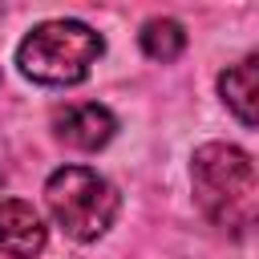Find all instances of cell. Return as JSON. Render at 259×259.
<instances>
[{"mask_svg":"<svg viewBox=\"0 0 259 259\" xmlns=\"http://www.w3.org/2000/svg\"><path fill=\"white\" fill-rule=\"evenodd\" d=\"M45 239H49V231H45L32 202H24V198H4L0 202V255L4 259L40 255Z\"/></svg>","mask_w":259,"mask_h":259,"instance_id":"5","label":"cell"},{"mask_svg":"<svg viewBox=\"0 0 259 259\" xmlns=\"http://www.w3.org/2000/svg\"><path fill=\"white\" fill-rule=\"evenodd\" d=\"M219 93L227 109L251 130L259 121V57H243L239 65L219 73Z\"/></svg>","mask_w":259,"mask_h":259,"instance_id":"6","label":"cell"},{"mask_svg":"<svg viewBox=\"0 0 259 259\" xmlns=\"http://www.w3.org/2000/svg\"><path fill=\"white\" fill-rule=\"evenodd\" d=\"M45 202L69 239H97L117 219V190L89 166H61L45 182Z\"/></svg>","mask_w":259,"mask_h":259,"instance_id":"3","label":"cell"},{"mask_svg":"<svg viewBox=\"0 0 259 259\" xmlns=\"http://www.w3.org/2000/svg\"><path fill=\"white\" fill-rule=\"evenodd\" d=\"M182 49H186V32H182L178 20L154 16V20L142 24V53H146L150 61H162V65H166V61H174Z\"/></svg>","mask_w":259,"mask_h":259,"instance_id":"7","label":"cell"},{"mask_svg":"<svg viewBox=\"0 0 259 259\" xmlns=\"http://www.w3.org/2000/svg\"><path fill=\"white\" fill-rule=\"evenodd\" d=\"M117 121L105 105L97 101H81V105H61L53 113V134L73 146V150H101L109 138H113Z\"/></svg>","mask_w":259,"mask_h":259,"instance_id":"4","label":"cell"},{"mask_svg":"<svg viewBox=\"0 0 259 259\" xmlns=\"http://www.w3.org/2000/svg\"><path fill=\"white\" fill-rule=\"evenodd\" d=\"M101 49H105V40L89 24H81V20H45L20 40L16 65H20L24 77H32L40 85H77V81L89 77Z\"/></svg>","mask_w":259,"mask_h":259,"instance_id":"2","label":"cell"},{"mask_svg":"<svg viewBox=\"0 0 259 259\" xmlns=\"http://www.w3.org/2000/svg\"><path fill=\"white\" fill-rule=\"evenodd\" d=\"M190 182H194L198 210L214 227H223L231 235H247L255 227L259 174H255L251 154H243L239 146H227V142H206L194 150Z\"/></svg>","mask_w":259,"mask_h":259,"instance_id":"1","label":"cell"}]
</instances>
